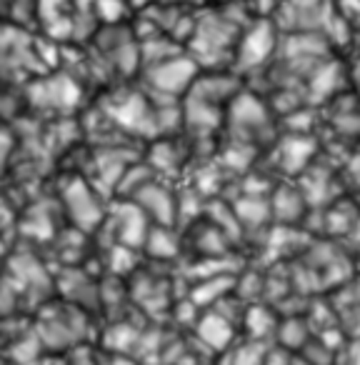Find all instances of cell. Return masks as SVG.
Masks as SVG:
<instances>
[{
    "label": "cell",
    "mask_w": 360,
    "mask_h": 365,
    "mask_svg": "<svg viewBox=\"0 0 360 365\" xmlns=\"http://www.w3.org/2000/svg\"><path fill=\"white\" fill-rule=\"evenodd\" d=\"M240 36V21L225 16V13H215L203 21H198L190 33V51H193L195 66H218L220 58H225L235 48Z\"/></svg>",
    "instance_id": "1"
},
{
    "label": "cell",
    "mask_w": 360,
    "mask_h": 365,
    "mask_svg": "<svg viewBox=\"0 0 360 365\" xmlns=\"http://www.w3.org/2000/svg\"><path fill=\"white\" fill-rule=\"evenodd\" d=\"M280 33L273 21H253L235 43V66L240 71H258L278 53Z\"/></svg>",
    "instance_id": "2"
},
{
    "label": "cell",
    "mask_w": 360,
    "mask_h": 365,
    "mask_svg": "<svg viewBox=\"0 0 360 365\" xmlns=\"http://www.w3.org/2000/svg\"><path fill=\"white\" fill-rule=\"evenodd\" d=\"M330 13L328 0H283L273 21L283 33H320Z\"/></svg>",
    "instance_id": "3"
},
{
    "label": "cell",
    "mask_w": 360,
    "mask_h": 365,
    "mask_svg": "<svg viewBox=\"0 0 360 365\" xmlns=\"http://www.w3.org/2000/svg\"><path fill=\"white\" fill-rule=\"evenodd\" d=\"M198 76V66L190 56H173L163 63H155L150 71L153 88L163 96H180L188 93Z\"/></svg>",
    "instance_id": "4"
},
{
    "label": "cell",
    "mask_w": 360,
    "mask_h": 365,
    "mask_svg": "<svg viewBox=\"0 0 360 365\" xmlns=\"http://www.w3.org/2000/svg\"><path fill=\"white\" fill-rule=\"evenodd\" d=\"M230 125L240 135V140L248 143L270 128V113L255 96L238 93L230 101Z\"/></svg>",
    "instance_id": "5"
},
{
    "label": "cell",
    "mask_w": 360,
    "mask_h": 365,
    "mask_svg": "<svg viewBox=\"0 0 360 365\" xmlns=\"http://www.w3.org/2000/svg\"><path fill=\"white\" fill-rule=\"evenodd\" d=\"M345 81H348V71L338 66L335 61L325 58L323 63L315 66V71L308 76V86H305V101L310 103H323L333 98L338 91H343Z\"/></svg>",
    "instance_id": "6"
},
{
    "label": "cell",
    "mask_w": 360,
    "mask_h": 365,
    "mask_svg": "<svg viewBox=\"0 0 360 365\" xmlns=\"http://www.w3.org/2000/svg\"><path fill=\"white\" fill-rule=\"evenodd\" d=\"M315 148L318 145L310 135H293L290 133L275 145V165H278V170L295 175V173L308 168V163L315 155Z\"/></svg>",
    "instance_id": "7"
},
{
    "label": "cell",
    "mask_w": 360,
    "mask_h": 365,
    "mask_svg": "<svg viewBox=\"0 0 360 365\" xmlns=\"http://www.w3.org/2000/svg\"><path fill=\"white\" fill-rule=\"evenodd\" d=\"M195 330H198V338L203 340L208 348L220 350V353H223V350L233 343V335H235L233 320L225 318V315L218 313V310H210V313H205L203 318L198 320V328H195Z\"/></svg>",
    "instance_id": "8"
},
{
    "label": "cell",
    "mask_w": 360,
    "mask_h": 365,
    "mask_svg": "<svg viewBox=\"0 0 360 365\" xmlns=\"http://www.w3.org/2000/svg\"><path fill=\"white\" fill-rule=\"evenodd\" d=\"M305 203L303 193L290 185H283L273 193L270 198V218H275L280 225H290V223H298V220L305 218Z\"/></svg>",
    "instance_id": "9"
},
{
    "label": "cell",
    "mask_w": 360,
    "mask_h": 365,
    "mask_svg": "<svg viewBox=\"0 0 360 365\" xmlns=\"http://www.w3.org/2000/svg\"><path fill=\"white\" fill-rule=\"evenodd\" d=\"M240 228H260L270 220V200L263 195H243L233 208Z\"/></svg>",
    "instance_id": "10"
},
{
    "label": "cell",
    "mask_w": 360,
    "mask_h": 365,
    "mask_svg": "<svg viewBox=\"0 0 360 365\" xmlns=\"http://www.w3.org/2000/svg\"><path fill=\"white\" fill-rule=\"evenodd\" d=\"M138 200H140L143 208H145L148 213L155 215L158 223H163V225L173 223L175 203H173V195L168 193L165 188H158V185H150V182H148L145 188L138 193Z\"/></svg>",
    "instance_id": "11"
},
{
    "label": "cell",
    "mask_w": 360,
    "mask_h": 365,
    "mask_svg": "<svg viewBox=\"0 0 360 365\" xmlns=\"http://www.w3.org/2000/svg\"><path fill=\"white\" fill-rule=\"evenodd\" d=\"M275 338L280 343V350L293 353V350H303V345L310 340V325L303 318H285L275 328Z\"/></svg>",
    "instance_id": "12"
},
{
    "label": "cell",
    "mask_w": 360,
    "mask_h": 365,
    "mask_svg": "<svg viewBox=\"0 0 360 365\" xmlns=\"http://www.w3.org/2000/svg\"><path fill=\"white\" fill-rule=\"evenodd\" d=\"M278 323H280L278 315L270 308H265V305H253V308L245 310V328H248V333H250V340L265 343L270 335H275Z\"/></svg>",
    "instance_id": "13"
},
{
    "label": "cell",
    "mask_w": 360,
    "mask_h": 365,
    "mask_svg": "<svg viewBox=\"0 0 360 365\" xmlns=\"http://www.w3.org/2000/svg\"><path fill=\"white\" fill-rule=\"evenodd\" d=\"M233 288V278L230 275H213V278H205L203 283L195 288L193 293V305H210L218 303L228 295V290Z\"/></svg>",
    "instance_id": "14"
},
{
    "label": "cell",
    "mask_w": 360,
    "mask_h": 365,
    "mask_svg": "<svg viewBox=\"0 0 360 365\" xmlns=\"http://www.w3.org/2000/svg\"><path fill=\"white\" fill-rule=\"evenodd\" d=\"M265 355H268V345L260 343V340H250L243 348H238L233 353V365H263Z\"/></svg>",
    "instance_id": "15"
},
{
    "label": "cell",
    "mask_w": 360,
    "mask_h": 365,
    "mask_svg": "<svg viewBox=\"0 0 360 365\" xmlns=\"http://www.w3.org/2000/svg\"><path fill=\"white\" fill-rule=\"evenodd\" d=\"M285 128H288L293 135H308L313 130V113L308 108H298L290 115H285Z\"/></svg>",
    "instance_id": "16"
},
{
    "label": "cell",
    "mask_w": 360,
    "mask_h": 365,
    "mask_svg": "<svg viewBox=\"0 0 360 365\" xmlns=\"http://www.w3.org/2000/svg\"><path fill=\"white\" fill-rule=\"evenodd\" d=\"M333 123H335V128H338V133L358 135L360 133V110H355V108H343V110L335 113Z\"/></svg>",
    "instance_id": "17"
},
{
    "label": "cell",
    "mask_w": 360,
    "mask_h": 365,
    "mask_svg": "<svg viewBox=\"0 0 360 365\" xmlns=\"http://www.w3.org/2000/svg\"><path fill=\"white\" fill-rule=\"evenodd\" d=\"M148 240H150L153 253H155V255H163V258H168V255H173V253L178 250V243L170 238V233H168L165 228L148 233Z\"/></svg>",
    "instance_id": "18"
},
{
    "label": "cell",
    "mask_w": 360,
    "mask_h": 365,
    "mask_svg": "<svg viewBox=\"0 0 360 365\" xmlns=\"http://www.w3.org/2000/svg\"><path fill=\"white\" fill-rule=\"evenodd\" d=\"M335 13L353 28L355 33L360 31V0H338Z\"/></svg>",
    "instance_id": "19"
},
{
    "label": "cell",
    "mask_w": 360,
    "mask_h": 365,
    "mask_svg": "<svg viewBox=\"0 0 360 365\" xmlns=\"http://www.w3.org/2000/svg\"><path fill=\"white\" fill-rule=\"evenodd\" d=\"M340 323H343L345 333L350 335V340H360V305H350V308H343Z\"/></svg>",
    "instance_id": "20"
},
{
    "label": "cell",
    "mask_w": 360,
    "mask_h": 365,
    "mask_svg": "<svg viewBox=\"0 0 360 365\" xmlns=\"http://www.w3.org/2000/svg\"><path fill=\"white\" fill-rule=\"evenodd\" d=\"M335 365H360V340H350L335 353Z\"/></svg>",
    "instance_id": "21"
},
{
    "label": "cell",
    "mask_w": 360,
    "mask_h": 365,
    "mask_svg": "<svg viewBox=\"0 0 360 365\" xmlns=\"http://www.w3.org/2000/svg\"><path fill=\"white\" fill-rule=\"evenodd\" d=\"M280 3H283V0H253L250 8L258 13L260 21H273V16L278 13Z\"/></svg>",
    "instance_id": "22"
},
{
    "label": "cell",
    "mask_w": 360,
    "mask_h": 365,
    "mask_svg": "<svg viewBox=\"0 0 360 365\" xmlns=\"http://www.w3.org/2000/svg\"><path fill=\"white\" fill-rule=\"evenodd\" d=\"M348 81H350V86L355 88V93L360 96V58L358 61L350 66V71H348Z\"/></svg>",
    "instance_id": "23"
},
{
    "label": "cell",
    "mask_w": 360,
    "mask_h": 365,
    "mask_svg": "<svg viewBox=\"0 0 360 365\" xmlns=\"http://www.w3.org/2000/svg\"><path fill=\"white\" fill-rule=\"evenodd\" d=\"M290 365H308V363H303L300 358H293V363H290Z\"/></svg>",
    "instance_id": "24"
}]
</instances>
